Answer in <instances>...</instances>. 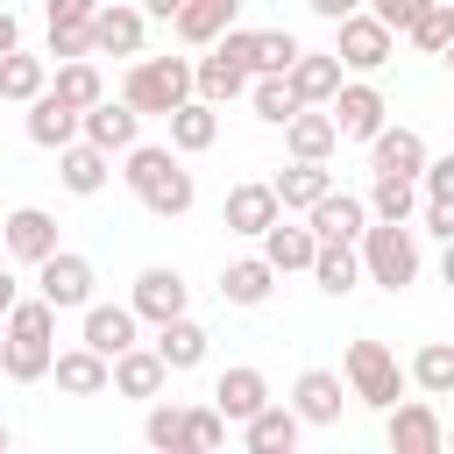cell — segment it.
<instances>
[{
    "label": "cell",
    "instance_id": "4316f807",
    "mask_svg": "<svg viewBox=\"0 0 454 454\" xmlns=\"http://www.w3.org/2000/svg\"><path fill=\"white\" fill-rule=\"evenodd\" d=\"M298 433H305V419H298V404H262L248 426H241V440H248V454H291L298 447Z\"/></svg>",
    "mask_w": 454,
    "mask_h": 454
},
{
    "label": "cell",
    "instance_id": "680465c9",
    "mask_svg": "<svg viewBox=\"0 0 454 454\" xmlns=\"http://www.w3.org/2000/svg\"><path fill=\"white\" fill-rule=\"evenodd\" d=\"M447 440H454V433H447Z\"/></svg>",
    "mask_w": 454,
    "mask_h": 454
},
{
    "label": "cell",
    "instance_id": "d590c367",
    "mask_svg": "<svg viewBox=\"0 0 454 454\" xmlns=\"http://www.w3.org/2000/svg\"><path fill=\"white\" fill-rule=\"evenodd\" d=\"M248 106H255V121H270V128H284L305 99L291 92V71H262L255 85H248Z\"/></svg>",
    "mask_w": 454,
    "mask_h": 454
},
{
    "label": "cell",
    "instance_id": "816d5d0a",
    "mask_svg": "<svg viewBox=\"0 0 454 454\" xmlns=\"http://www.w3.org/2000/svg\"><path fill=\"white\" fill-rule=\"evenodd\" d=\"M14 298H21V284H14V270H7V262H0V319H7V312H14Z\"/></svg>",
    "mask_w": 454,
    "mask_h": 454
},
{
    "label": "cell",
    "instance_id": "f1b7e54d",
    "mask_svg": "<svg viewBox=\"0 0 454 454\" xmlns=\"http://www.w3.org/2000/svg\"><path fill=\"white\" fill-rule=\"evenodd\" d=\"M192 85H199V99H213V106H220V99H241V92L255 85V71H248V64H234V57L213 43V50L192 64Z\"/></svg>",
    "mask_w": 454,
    "mask_h": 454
},
{
    "label": "cell",
    "instance_id": "7bdbcfd3",
    "mask_svg": "<svg viewBox=\"0 0 454 454\" xmlns=\"http://www.w3.org/2000/svg\"><path fill=\"white\" fill-rule=\"evenodd\" d=\"M220 440H227V411H220V404H192V411H184V447L206 454V447H220Z\"/></svg>",
    "mask_w": 454,
    "mask_h": 454
},
{
    "label": "cell",
    "instance_id": "db71d44e",
    "mask_svg": "<svg viewBox=\"0 0 454 454\" xmlns=\"http://www.w3.org/2000/svg\"><path fill=\"white\" fill-rule=\"evenodd\" d=\"M177 7H184V0H149V14H156V21H170Z\"/></svg>",
    "mask_w": 454,
    "mask_h": 454
},
{
    "label": "cell",
    "instance_id": "7c38bea8",
    "mask_svg": "<svg viewBox=\"0 0 454 454\" xmlns=\"http://www.w3.org/2000/svg\"><path fill=\"white\" fill-rule=\"evenodd\" d=\"M57 177H64V192L71 199H92V192H106V177H114V149H99V142H64L57 149Z\"/></svg>",
    "mask_w": 454,
    "mask_h": 454
},
{
    "label": "cell",
    "instance_id": "f35d334b",
    "mask_svg": "<svg viewBox=\"0 0 454 454\" xmlns=\"http://www.w3.org/2000/svg\"><path fill=\"white\" fill-rule=\"evenodd\" d=\"M404 43H411L419 57H447V43H454V7H447V0H433V7L404 28Z\"/></svg>",
    "mask_w": 454,
    "mask_h": 454
},
{
    "label": "cell",
    "instance_id": "7a4b0ae2",
    "mask_svg": "<svg viewBox=\"0 0 454 454\" xmlns=\"http://www.w3.org/2000/svg\"><path fill=\"white\" fill-rule=\"evenodd\" d=\"M121 177H128V192H135L156 220H177V213H192V199H199V184H192V170L177 163V149H156V142H135Z\"/></svg>",
    "mask_w": 454,
    "mask_h": 454
},
{
    "label": "cell",
    "instance_id": "ba28073f",
    "mask_svg": "<svg viewBox=\"0 0 454 454\" xmlns=\"http://www.w3.org/2000/svg\"><path fill=\"white\" fill-rule=\"evenodd\" d=\"M333 128H340V142H376L383 128H390V99L369 85V78H348L340 92H333Z\"/></svg>",
    "mask_w": 454,
    "mask_h": 454
},
{
    "label": "cell",
    "instance_id": "5b68a950",
    "mask_svg": "<svg viewBox=\"0 0 454 454\" xmlns=\"http://www.w3.org/2000/svg\"><path fill=\"white\" fill-rule=\"evenodd\" d=\"M340 376H348V390H355L369 411H390V404L404 397V383H411V369H397V355H390L383 340H348Z\"/></svg>",
    "mask_w": 454,
    "mask_h": 454
},
{
    "label": "cell",
    "instance_id": "8992f818",
    "mask_svg": "<svg viewBox=\"0 0 454 454\" xmlns=\"http://www.w3.org/2000/svg\"><path fill=\"white\" fill-rule=\"evenodd\" d=\"M333 50H340V64H348V71H383V64L397 57V28H390V21H376L369 7H355V14H340V21H333Z\"/></svg>",
    "mask_w": 454,
    "mask_h": 454
},
{
    "label": "cell",
    "instance_id": "d6a6232c",
    "mask_svg": "<svg viewBox=\"0 0 454 454\" xmlns=\"http://www.w3.org/2000/svg\"><path fill=\"white\" fill-rule=\"evenodd\" d=\"M312 284H319L326 298H348V291L362 284V248H355V241H319V255H312Z\"/></svg>",
    "mask_w": 454,
    "mask_h": 454
},
{
    "label": "cell",
    "instance_id": "8fae6325",
    "mask_svg": "<svg viewBox=\"0 0 454 454\" xmlns=\"http://www.w3.org/2000/svg\"><path fill=\"white\" fill-rule=\"evenodd\" d=\"M128 305L149 319V326H163V319H177L184 305H192V284L170 270V262H149L142 277H135V291H128Z\"/></svg>",
    "mask_w": 454,
    "mask_h": 454
},
{
    "label": "cell",
    "instance_id": "603a6c76",
    "mask_svg": "<svg viewBox=\"0 0 454 454\" xmlns=\"http://www.w3.org/2000/svg\"><path fill=\"white\" fill-rule=\"evenodd\" d=\"M284 149H291V156H305V163H326V156L340 149L333 114H326V106H298V114L284 121Z\"/></svg>",
    "mask_w": 454,
    "mask_h": 454
},
{
    "label": "cell",
    "instance_id": "b9f144b4",
    "mask_svg": "<svg viewBox=\"0 0 454 454\" xmlns=\"http://www.w3.org/2000/svg\"><path fill=\"white\" fill-rule=\"evenodd\" d=\"M298 50H305V43H298L291 28H255V78H262V71H291Z\"/></svg>",
    "mask_w": 454,
    "mask_h": 454
},
{
    "label": "cell",
    "instance_id": "d6986e66",
    "mask_svg": "<svg viewBox=\"0 0 454 454\" xmlns=\"http://www.w3.org/2000/svg\"><path fill=\"white\" fill-rule=\"evenodd\" d=\"M78 128H85V114H78L71 99H57L50 85L28 99V142H35V149H64V142H78Z\"/></svg>",
    "mask_w": 454,
    "mask_h": 454
},
{
    "label": "cell",
    "instance_id": "bcb514c9",
    "mask_svg": "<svg viewBox=\"0 0 454 454\" xmlns=\"http://www.w3.org/2000/svg\"><path fill=\"white\" fill-rule=\"evenodd\" d=\"M419 192H426V199H454V149L433 156V163L419 170Z\"/></svg>",
    "mask_w": 454,
    "mask_h": 454
},
{
    "label": "cell",
    "instance_id": "f546056e",
    "mask_svg": "<svg viewBox=\"0 0 454 454\" xmlns=\"http://www.w3.org/2000/svg\"><path fill=\"white\" fill-rule=\"evenodd\" d=\"M262 255H270V270H277V277H291V270H312V255H319V234H312V220H305V227H291V213H277V227L262 234Z\"/></svg>",
    "mask_w": 454,
    "mask_h": 454
},
{
    "label": "cell",
    "instance_id": "e575fe53",
    "mask_svg": "<svg viewBox=\"0 0 454 454\" xmlns=\"http://www.w3.org/2000/svg\"><path fill=\"white\" fill-rule=\"evenodd\" d=\"M50 92H57V99H71V106L85 114V106H99V99H106V78H99V64H92V57H71V64H57Z\"/></svg>",
    "mask_w": 454,
    "mask_h": 454
},
{
    "label": "cell",
    "instance_id": "9f6ffc18",
    "mask_svg": "<svg viewBox=\"0 0 454 454\" xmlns=\"http://www.w3.org/2000/svg\"><path fill=\"white\" fill-rule=\"evenodd\" d=\"M447 64H454V43H447Z\"/></svg>",
    "mask_w": 454,
    "mask_h": 454
},
{
    "label": "cell",
    "instance_id": "4fadbf2b",
    "mask_svg": "<svg viewBox=\"0 0 454 454\" xmlns=\"http://www.w3.org/2000/svg\"><path fill=\"white\" fill-rule=\"evenodd\" d=\"M0 241H7V255L14 262H43V255H57V220L43 213V206H14L7 220H0Z\"/></svg>",
    "mask_w": 454,
    "mask_h": 454
},
{
    "label": "cell",
    "instance_id": "74e56055",
    "mask_svg": "<svg viewBox=\"0 0 454 454\" xmlns=\"http://www.w3.org/2000/svg\"><path fill=\"white\" fill-rule=\"evenodd\" d=\"M411 383H419L426 397H454V340H426V348L411 355Z\"/></svg>",
    "mask_w": 454,
    "mask_h": 454
},
{
    "label": "cell",
    "instance_id": "d4e9b609",
    "mask_svg": "<svg viewBox=\"0 0 454 454\" xmlns=\"http://www.w3.org/2000/svg\"><path fill=\"white\" fill-rule=\"evenodd\" d=\"M305 220H312L319 241H362V227H369L376 213H369V199H355V192H326Z\"/></svg>",
    "mask_w": 454,
    "mask_h": 454
},
{
    "label": "cell",
    "instance_id": "9c48e42d",
    "mask_svg": "<svg viewBox=\"0 0 454 454\" xmlns=\"http://www.w3.org/2000/svg\"><path fill=\"white\" fill-rule=\"evenodd\" d=\"M92 284H99V277H92V262H85L78 248H57V255L35 262V291H43L57 312H85V305H92Z\"/></svg>",
    "mask_w": 454,
    "mask_h": 454
},
{
    "label": "cell",
    "instance_id": "60d3db41",
    "mask_svg": "<svg viewBox=\"0 0 454 454\" xmlns=\"http://www.w3.org/2000/svg\"><path fill=\"white\" fill-rule=\"evenodd\" d=\"M142 440H149V447H163V454H184V404H163V397H149Z\"/></svg>",
    "mask_w": 454,
    "mask_h": 454
},
{
    "label": "cell",
    "instance_id": "3957f363",
    "mask_svg": "<svg viewBox=\"0 0 454 454\" xmlns=\"http://www.w3.org/2000/svg\"><path fill=\"white\" fill-rule=\"evenodd\" d=\"M192 92H199V85H192V57H135L128 78H121V99H128L142 121H149V114L170 121Z\"/></svg>",
    "mask_w": 454,
    "mask_h": 454
},
{
    "label": "cell",
    "instance_id": "484cf974",
    "mask_svg": "<svg viewBox=\"0 0 454 454\" xmlns=\"http://www.w3.org/2000/svg\"><path fill=\"white\" fill-rule=\"evenodd\" d=\"M135 333H142V312H135V305H85V348H99L106 362L128 355Z\"/></svg>",
    "mask_w": 454,
    "mask_h": 454
},
{
    "label": "cell",
    "instance_id": "5bb4252c",
    "mask_svg": "<svg viewBox=\"0 0 454 454\" xmlns=\"http://www.w3.org/2000/svg\"><path fill=\"white\" fill-rule=\"evenodd\" d=\"M50 376H57L64 397H106V390H114V362H106L99 348H85V340L64 348V355L50 362Z\"/></svg>",
    "mask_w": 454,
    "mask_h": 454
},
{
    "label": "cell",
    "instance_id": "ac0fdd59",
    "mask_svg": "<svg viewBox=\"0 0 454 454\" xmlns=\"http://www.w3.org/2000/svg\"><path fill=\"white\" fill-rule=\"evenodd\" d=\"M340 71H348L340 50H298V64H291V92H298L305 106H333V92L348 85Z\"/></svg>",
    "mask_w": 454,
    "mask_h": 454
},
{
    "label": "cell",
    "instance_id": "8d00e7d4",
    "mask_svg": "<svg viewBox=\"0 0 454 454\" xmlns=\"http://www.w3.org/2000/svg\"><path fill=\"white\" fill-rule=\"evenodd\" d=\"M43 85H50V64H43V57H28V50H7V57H0V99L28 106Z\"/></svg>",
    "mask_w": 454,
    "mask_h": 454
},
{
    "label": "cell",
    "instance_id": "f6af8a7d",
    "mask_svg": "<svg viewBox=\"0 0 454 454\" xmlns=\"http://www.w3.org/2000/svg\"><path fill=\"white\" fill-rule=\"evenodd\" d=\"M426 7H433V0H369V14H376V21H390L397 35H404V28H411Z\"/></svg>",
    "mask_w": 454,
    "mask_h": 454
},
{
    "label": "cell",
    "instance_id": "83f0119b",
    "mask_svg": "<svg viewBox=\"0 0 454 454\" xmlns=\"http://www.w3.org/2000/svg\"><path fill=\"white\" fill-rule=\"evenodd\" d=\"M234 7H241V0H184V7L170 14V28H177V43H192V50H213V43L234 28Z\"/></svg>",
    "mask_w": 454,
    "mask_h": 454
},
{
    "label": "cell",
    "instance_id": "9a60e30c",
    "mask_svg": "<svg viewBox=\"0 0 454 454\" xmlns=\"http://www.w3.org/2000/svg\"><path fill=\"white\" fill-rule=\"evenodd\" d=\"M426 163H433V149H426L419 128H383V135L369 142V170H376V177H419Z\"/></svg>",
    "mask_w": 454,
    "mask_h": 454
},
{
    "label": "cell",
    "instance_id": "f5cc1de1",
    "mask_svg": "<svg viewBox=\"0 0 454 454\" xmlns=\"http://www.w3.org/2000/svg\"><path fill=\"white\" fill-rule=\"evenodd\" d=\"M440 284L454 291V241H447V255H440Z\"/></svg>",
    "mask_w": 454,
    "mask_h": 454
},
{
    "label": "cell",
    "instance_id": "6f0895ef",
    "mask_svg": "<svg viewBox=\"0 0 454 454\" xmlns=\"http://www.w3.org/2000/svg\"><path fill=\"white\" fill-rule=\"evenodd\" d=\"M0 255H7V241H0Z\"/></svg>",
    "mask_w": 454,
    "mask_h": 454
},
{
    "label": "cell",
    "instance_id": "e0dca14e",
    "mask_svg": "<svg viewBox=\"0 0 454 454\" xmlns=\"http://www.w3.org/2000/svg\"><path fill=\"white\" fill-rule=\"evenodd\" d=\"M340 397H355L340 369H305V376L291 383V404H298L305 426H333V419H340Z\"/></svg>",
    "mask_w": 454,
    "mask_h": 454
},
{
    "label": "cell",
    "instance_id": "30bf717a",
    "mask_svg": "<svg viewBox=\"0 0 454 454\" xmlns=\"http://www.w3.org/2000/svg\"><path fill=\"white\" fill-rule=\"evenodd\" d=\"M142 35H149V7L99 0V14H92V57H142Z\"/></svg>",
    "mask_w": 454,
    "mask_h": 454
},
{
    "label": "cell",
    "instance_id": "91938a15",
    "mask_svg": "<svg viewBox=\"0 0 454 454\" xmlns=\"http://www.w3.org/2000/svg\"><path fill=\"white\" fill-rule=\"evenodd\" d=\"M0 326H7V319H0Z\"/></svg>",
    "mask_w": 454,
    "mask_h": 454
},
{
    "label": "cell",
    "instance_id": "f907efd6",
    "mask_svg": "<svg viewBox=\"0 0 454 454\" xmlns=\"http://www.w3.org/2000/svg\"><path fill=\"white\" fill-rule=\"evenodd\" d=\"M7 50H21V21L0 7V57H7Z\"/></svg>",
    "mask_w": 454,
    "mask_h": 454
},
{
    "label": "cell",
    "instance_id": "2e32d148",
    "mask_svg": "<svg viewBox=\"0 0 454 454\" xmlns=\"http://www.w3.org/2000/svg\"><path fill=\"white\" fill-rule=\"evenodd\" d=\"M277 213H284V206H277V184H234V192H227V206H220V227H227V234H255V241H262V234L277 227Z\"/></svg>",
    "mask_w": 454,
    "mask_h": 454
},
{
    "label": "cell",
    "instance_id": "681fc988",
    "mask_svg": "<svg viewBox=\"0 0 454 454\" xmlns=\"http://www.w3.org/2000/svg\"><path fill=\"white\" fill-rule=\"evenodd\" d=\"M305 7H312V14H319V21H340V14H355V7H362V0H305Z\"/></svg>",
    "mask_w": 454,
    "mask_h": 454
},
{
    "label": "cell",
    "instance_id": "ffe728a7",
    "mask_svg": "<svg viewBox=\"0 0 454 454\" xmlns=\"http://www.w3.org/2000/svg\"><path fill=\"white\" fill-rule=\"evenodd\" d=\"M163 383H170V362L156 355V348H128V355H114V397H163Z\"/></svg>",
    "mask_w": 454,
    "mask_h": 454
},
{
    "label": "cell",
    "instance_id": "836d02e7",
    "mask_svg": "<svg viewBox=\"0 0 454 454\" xmlns=\"http://www.w3.org/2000/svg\"><path fill=\"white\" fill-rule=\"evenodd\" d=\"M270 291H277L270 255H241V262H227V270H220V298H227V305H262Z\"/></svg>",
    "mask_w": 454,
    "mask_h": 454
},
{
    "label": "cell",
    "instance_id": "4dcf8cb0",
    "mask_svg": "<svg viewBox=\"0 0 454 454\" xmlns=\"http://www.w3.org/2000/svg\"><path fill=\"white\" fill-rule=\"evenodd\" d=\"M213 142H220V106L192 92V99L170 114V149H177V156H199V149H213Z\"/></svg>",
    "mask_w": 454,
    "mask_h": 454
},
{
    "label": "cell",
    "instance_id": "277c9868",
    "mask_svg": "<svg viewBox=\"0 0 454 454\" xmlns=\"http://www.w3.org/2000/svg\"><path fill=\"white\" fill-rule=\"evenodd\" d=\"M355 248H362V277L369 284H383V291L419 284V234H411V220H369Z\"/></svg>",
    "mask_w": 454,
    "mask_h": 454
},
{
    "label": "cell",
    "instance_id": "ab89813d",
    "mask_svg": "<svg viewBox=\"0 0 454 454\" xmlns=\"http://www.w3.org/2000/svg\"><path fill=\"white\" fill-rule=\"evenodd\" d=\"M369 213L376 220H411L419 213V177H376L369 184Z\"/></svg>",
    "mask_w": 454,
    "mask_h": 454
},
{
    "label": "cell",
    "instance_id": "11a10c76",
    "mask_svg": "<svg viewBox=\"0 0 454 454\" xmlns=\"http://www.w3.org/2000/svg\"><path fill=\"white\" fill-rule=\"evenodd\" d=\"M0 454H7V426H0Z\"/></svg>",
    "mask_w": 454,
    "mask_h": 454
},
{
    "label": "cell",
    "instance_id": "c3c4849f",
    "mask_svg": "<svg viewBox=\"0 0 454 454\" xmlns=\"http://www.w3.org/2000/svg\"><path fill=\"white\" fill-rule=\"evenodd\" d=\"M43 14H50V21H92L99 0H43Z\"/></svg>",
    "mask_w": 454,
    "mask_h": 454
},
{
    "label": "cell",
    "instance_id": "44dd1931",
    "mask_svg": "<svg viewBox=\"0 0 454 454\" xmlns=\"http://www.w3.org/2000/svg\"><path fill=\"white\" fill-rule=\"evenodd\" d=\"M213 404L227 411V426H248V419L270 404V376H262V369H248V362H241V369H220Z\"/></svg>",
    "mask_w": 454,
    "mask_h": 454
},
{
    "label": "cell",
    "instance_id": "cb8c5ba5",
    "mask_svg": "<svg viewBox=\"0 0 454 454\" xmlns=\"http://www.w3.org/2000/svg\"><path fill=\"white\" fill-rule=\"evenodd\" d=\"M270 184H277V206H284V213H312V206L333 192V170H326V163H305V156H291V163H284Z\"/></svg>",
    "mask_w": 454,
    "mask_h": 454
},
{
    "label": "cell",
    "instance_id": "ee69618b",
    "mask_svg": "<svg viewBox=\"0 0 454 454\" xmlns=\"http://www.w3.org/2000/svg\"><path fill=\"white\" fill-rule=\"evenodd\" d=\"M43 57H57V64L92 57V21H50V50H43Z\"/></svg>",
    "mask_w": 454,
    "mask_h": 454
},
{
    "label": "cell",
    "instance_id": "52a82bcc",
    "mask_svg": "<svg viewBox=\"0 0 454 454\" xmlns=\"http://www.w3.org/2000/svg\"><path fill=\"white\" fill-rule=\"evenodd\" d=\"M383 440H390V454H440L447 447V419H440L433 397H397L383 411Z\"/></svg>",
    "mask_w": 454,
    "mask_h": 454
},
{
    "label": "cell",
    "instance_id": "1f68e13d",
    "mask_svg": "<svg viewBox=\"0 0 454 454\" xmlns=\"http://www.w3.org/2000/svg\"><path fill=\"white\" fill-rule=\"evenodd\" d=\"M163 362H170V376H184V369H199L206 362V326L192 319V312H177V319H163L156 326V340H149Z\"/></svg>",
    "mask_w": 454,
    "mask_h": 454
},
{
    "label": "cell",
    "instance_id": "7dc6e473",
    "mask_svg": "<svg viewBox=\"0 0 454 454\" xmlns=\"http://www.w3.org/2000/svg\"><path fill=\"white\" fill-rule=\"evenodd\" d=\"M426 234L454 241V199H426Z\"/></svg>",
    "mask_w": 454,
    "mask_h": 454
},
{
    "label": "cell",
    "instance_id": "6da1fadb",
    "mask_svg": "<svg viewBox=\"0 0 454 454\" xmlns=\"http://www.w3.org/2000/svg\"><path fill=\"white\" fill-rule=\"evenodd\" d=\"M57 305L35 291V298H14L7 326H0V376L7 383H43L50 362H57Z\"/></svg>",
    "mask_w": 454,
    "mask_h": 454
},
{
    "label": "cell",
    "instance_id": "7402d4cb",
    "mask_svg": "<svg viewBox=\"0 0 454 454\" xmlns=\"http://www.w3.org/2000/svg\"><path fill=\"white\" fill-rule=\"evenodd\" d=\"M78 135L99 142V149H114V156H128L135 135H142V114H135L128 99H99V106H85V128H78Z\"/></svg>",
    "mask_w": 454,
    "mask_h": 454
}]
</instances>
